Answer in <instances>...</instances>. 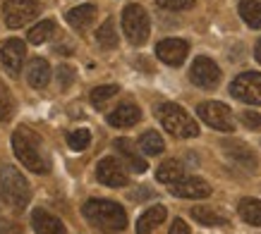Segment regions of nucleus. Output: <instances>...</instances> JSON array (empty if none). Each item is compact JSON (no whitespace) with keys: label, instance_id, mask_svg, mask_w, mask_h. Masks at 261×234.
I'll list each match as a JSON object with an SVG mask.
<instances>
[{"label":"nucleus","instance_id":"nucleus-1","mask_svg":"<svg viewBox=\"0 0 261 234\" xmlns=\"http://www.w3.org/2000/svg\"><path fill=\"white\" fill-rule=\"evenodd\" d=\"M12 151H15L17 160L27 170L36 172V174H48L50 172V163H48V156L43 151V143L32 129H27V127L15 129V134H12Z\"/></svg>","mask_w":261,"mask_h":234},{"label":"nucleus","instance_id":"nucleus-2","mask_svg":"<svg viewBox=\"0 0 261 234\" xmlns=\"http://www.w3.org/2000/svg\"><path fill=\"white\" fill-rule=\"evenodd\" d=\"M84 218L103 232H122L127 227V213L122 206L108 198H91L84 203Z\"/></svg>","mask_w":261,"mask_h":234},{"label":"nucleus","instance_id":"nucleus-3","mask_svg":"<svg viewBox=\"0 0 261 234\" xmlns=\"http://www.w3.org/2000/svg\"><path fill=\"white\" fill-rule=\"evenodd\" d=\"M156 115H159L161 125L166 127V132H170L177 139H194L199 134V125L194 122V117L175 103H161Z\"/></svg>","mask_w":261,"mask_h":234},{"label":"nucleus","instance_id":"nucleus-4","mask_svg":"<svg viewBox=\"0 0 261 234\" xmlns=\"http://www.w3.org/2000/svg\"><path fill=\"white\" fill-rule=\"evenodd\" d=\"M0 191L5 196V201L15 208H24L32 198V187H29L27 177L12 165L0 167Z\"/></svg>","mask_w":261,"mask_h":234},{"label":"nucleus","instance_id":"nucleus-5","mask_svg":"<svg viewBox=\"0 0 261 234\" xmlns=\"http://www.w3.org/2000/svg\"><path fill=\"white\" fill-rule=\"evenodd\" d=\"M122 32L132 46H144L149 41L151 22L142 5H127L122 10Z\"/></svg>","mask_w":261,"mask_h":234},{"label":"nucleus","instance_id":"nucleus-6","mask_svg":"<svg viewBox=\"0 0 261 234\" xmlns=\"http://www.w3.org/2000/svg\"><path fill=\"white\" fill-rule=\"evenodd\" d=\"M197 112L206 125L218 129V132H235V117H232V112H230V108L225 103H218V101L199 103Z\"/></svg>","mask_w":261,"mask_h":234},{"label":"nucleus","instance_id":"nucleus-7","mask_svg":"<svg viewBox=\"0 0 261 234\" xmlns=\"http://www.w3.org/2000/svg\"><path fill=\"white\" fill-rule=\"evenodd\" d=\"M41 5L36 0H5L3 3V17L10 29H19L27 22H32L39 15Z\"/></svg>","mask_w":261,"mask_h":234},{"label":"nucleus","instance_id":"nucleus-8","mask_svg":"<svg viewBox=\"0 0 261 234\" xmlns=\"http://www.w3.org/2000/svg\"><path fill=\"white\" fill-rule=\"evenodd\" d=\"M230 94L238 101L249 103V105H261V74L256 72H242L232 79Z\"/></svg>","mask_w":261,"mask_h":234},{"label":"nucleus","instance_id":"nucleus-9","mask_svg":"<svg viewBox=\"0 0 261 234\" xmlns=\"http://www.w3.org/2000/svg\"><path fill=\"white\" fill-rule=\"evenodd\" d=\"M190 81L199 89H206V91H211L218 86L221 81V67L211 60V57H206V55H199L197 60L192 63L190 67Z\"/></svg>","mask_w":261,"mask_h":234},{"label":"nucleus","instance_id":"nucleus-10","mask_svg":"<svg viewBox=\"0 0 261 234\" xmlns=\"http://www.w3.org/2000/svg\"><path fill=\"white\" fill-rule=\"evenodd\" d=\"M221 149L225 151V156H228L232 163H238L240 167H245V170H256L259 158H256V153L247 146L245 141H240V139H223L221 141Z\"/></svg>","mask_w":261,"mask_h":234},{"label":"nucleus","instance_id":"nucleus-11","mask_svg":"<svg viewBox=\"0 0 261 234\" xmlns=\"http://www.w3.org/2000/svg\"><path fill=\"white\" fill-rule=\"evenodd\" d=\"M24 57H27V46H24V41L8 39L3 46H0V63H3V67H5L8 74H12V77L19 74Z\"/></svg>","mask_w":261,"mask_h":234},{"label":"nucleus","instance_id":"nucleus-12","mask_svg":"<svg viewBox=\"0 0 261 234\" xmlns=\"http://www.w3.org/2000/svg\"><path fill=\"white\" fill-rule=\"evenodd\" d=\"M190 53V43L182 39H166L156 46V55L161 63L170 65V67H180L185 63V57Z\"/></svg>","mask_w":261,"mask_h":234},{"label":"nucleus","instance_id":"nucleus-13","mask_svg":"<svg viewBox=\"0 0 261 234\" xmlns=\"http://www.w3.org/2000/svg\"><path fill=\"white\" fill-rule=\"evenodd\" d=\"M96 177L106 187H125L127 182H129L125 167L115 158H103L101 163L96 165Z\"/></svg>","mask_w":261,"mask_h":234},{"label":"nucleus","instance_id":"nucleus-14","mask_svg":"<svg viewBox=\"0 0 261 234\" xmlns=\"http://www.w3.org/2000/svg\"><path fill=\"white\" fill-rule=\"evenodd\" d=\"M170 194L180 196V198H208L211 187H208V182L199 180V177H182L173 184Z\"/></svg>","mask_w":261,"mask_h":234},{"label":"nucleus","instance_id":"nucleus-15","mask_svg":"<svg viewBox=\"0 0 261 234\" xmlns=\"http://www.w3.org/2000/svg\"><path fill=\"white\" fill-rule=\"evenodd\" d=\"M139 120H142V110L135 103H122L108 115V125L118 127V129H127V127H135Z\"/></svg>","mask_w":261,"mask_h":234},{"label":"nucleus","instance_id":"nucleus-16","mask_svg":"<svg viewBox=\"0 0 261 234\" xmlns=\"http://www.w3.org/2000/svg\"><path fill=\"white\" fill-rule=\"evenodd\" d=\"M32 222H34L36 234H67L63 222H60L56 215H50L48 211H43V208H36V211L32 213Z\"/></svg>","mask_w":261,"mask_h":234},{"label":"nucleus","instance_id":"nucleus-17","mask_svg":"<svg viewBox=\"0 0 261 234\" xmlns=\"http://www.w3.org/2000/svg\"><path fill=\"white\" fill-rule=\"evenodd\" d=\"M113 146H115V151H118L120 156L127 160V165H129V170H132V172H137V174H144V172L149 170V167H146V160H144V158L137 153L135 143H132L129 139H118L115 143H113Z\"/></svg>","mask_w":261,"mask_h":234},{"label":"nucleus","instance_id":"nucleus-18","mask_svg":"<svg viewBox=\"0 0 261 234\" xmlns=\"http://www.w3.org/2000/svg\"><path fill=\"white\" fill-rule=\"evenodd\" d=\"M27 81L34 86V89H46L48 81H50V65L43 60V57H34L27 65Z\"/></svg>","mask_w":261,"mask_h":234},{"label":"nucleus","instance_id":"nucleus-19","mask_svg":"<svg viewBox=\"0 0 261 234\" xmlns=\"http://www.w3.org/2000/svg\"><path fill=\"white\" fill-rule=\"evenodd\" d=\"M166 215H168L166 206H153L149 211H144L142 218L137 220V234H151L163 220H166Z\"/></svg>","mask_w":261,"mask_h":234},{"label":"nucleus","instance_id":"nucleus-20","mask_svg":"<svg viewBox=\"0 0 261 234\" xmlns=\"http://www.w3.org/2000/svg\"><path fill=\"white\" fill-rule=\"evenodd\" d=\"M96 19V8L94 5H80V8H72L67 12V24H70L72 29H77V32H84L89 29Z\"/></svg>","mask_w":261,"mask_h":234},{"label":"nucleus","instance_id":"nucleus-21","mask_svg":"<svg viewBox=\"0 0 261 234\" xmlns=\"http://www.w3.org/2000/svg\"><path fill=\"white\" fill-rule=\"evenodd\" d=\"M185 177V167H182L180 160H166V163L159 165L156 170V180L163 182V184H175L177 180Z\"/></svg>","mask_w":261,"mask_h":234},{"label":"nucleus","instance_id":"nucleus-22","mask_svg":"<svg viewBox=\"0 0 261 234\" xmlns=\"http://www.w3.org/2000/svg\"><path fill=\"white\" fill-rule=\"evenodd\" d=\"M240 17L247 26L261 29V0H240Z\"/></svg>","mask_w":261,"mask_h":234},{"label":"nucleus","instance_id":"nucleus-23","mask_svg":"<svg viewBox=\"0 0 261 234\" xmlns=\"http://www.w3.org/2000/svg\"><path fill=\"white\" fill-rule=\"evenodd\" d=\"M192 218L197 220L199 225H206V227L228 225V218L221 215V213H216L214 208H208V206H197V208H192Z\"/></svg>","mask_w":261,"mask_h":234},{"label":"nucleus","instance_id":"nucleus-24","mask_svg":"<svg viewBox=\"0 0 261 234\" xmlns=\"http://www.w3.org/2000/svg\"><path fill=\"white\" fill-rule=\"evenodd\" d=\"M240 215L249 225L261 227V201H256V198H242L240 201Z\"/></svg>","mask_w":261,"mask_h":234},{"label":"nucleus","instance_id":"nucleus-25","mask_svg":"<svg viewBox=\"0 0 261 234\" xmlns=\"http://www.w3.org/2000/svg\"><path fill=\"white\" fill-rule=\"evenodd\" d=\"M96 41H98V46H101L103 50H113V48L118 46V34H115V22H113V19H106L103 26H98Z\"/></svg>","mask_w":261,"mask_h":234},{"label":"nucleus","instance_id":"nucleus-26","mask_svg":"<svg viewBox=\"0 0 261 234\" xmlns=\"http://www.w3.org/2000/svg\"><path fill=\"white\" fill-rule=\"evenodd\" d=\"M139 149H142L146 156H159V153H163L166 143H163L159 132H144L142 136H139Z\"/></svg>","mask_w":261,"mask_h":234},{"label":"nucleus","instance_id":"nucleus-27","mask_svg":"<svg viewBox=\"0 0 261 234\" xmlns=\"http://www.w3.org/2000/svg\"><path fill=\"white\" fill-rule=\"evenodd\" d=\"M53 34H56V22H53V19H43V22L36 24L32 32H29V43H34V46L46 43Z\"/></svg>","mask_w":261,"mask_h":234},{"label":"nucleus","instance_id":"nucleus-28","mask_svg":"<svg viewBox=\"0 0 261 234\" xmlns=\"http://www.w3.org/2000/svg\"><path fill=\"white\" fill-rule=\"evenodd\" d=\"M15 115V101L10 96L8 86L0 84V122H10Z\"/></svg>","mask_w":261,"mask_h":234},{"label":"nucleus","instance_id":"nucleus-29","mask_svg":"<svg viewBox=\"0 0 261 234\" xmlns=\"http://www.w3.org/2000/svg\"><path fill=\"white\" fill-rule=\"evenodd\" d=\"M115 94H118V86H115V84L96 86L94 91H91V103H94V108H103V105L111 101Z\"/></svg>","mask_w":261,"mask_h":234},{"label":"nucleus","instance_id":"nucleus-30","mask_svg":"<svg viewBox=\"0 0 261 234\" xmlns=\"http://www.w3.org/2000/svg\"><path fill=\"white\" fill-rule=\"evenodd\" d=\"M67 143L72 151H84L91 143V132L89 129H74L67 134Z\"/></svg>","mask_w":261,"mask_h":234},{"label":"nucleus","instance_id":"nucleus-31","mask_svg":"<svg viewBox=\"0 0 261 234\" xmlns=\"http://www.w3.org/2000/svg\"><path fill=\"white\" fill-rule=\"evenodd\" d=\"M240 120H242V125H245L247 129H252V132H259V129H261V112L245 110V112L240 115Z\"/></svg>","mask_w":261,"mask_h":234},{"label":"nucleus","instance_id":"nucleus-32","mask_svg":"<svg viewBox=\"0 0 261 234\" xmlns=\"http://www.w3.org/2000/svg\"><path fill=\"white\" fill-rule=\"evenodd\" d=\"M156 5L163 10H190L194 8V0H156Z\"/></svg>","mask_w":261,"mask_h":234},{"label":"nucleus","instance_id":"nucleus-33","mask_svg":"<svg viewBox=\"0 0 261 234\" xmlns=\"http://www.w3.org/2000/svg\"><path fill=\"white\" fill-rule=\"evenodd\" d=\"M58 81H60L63 89H67V86L74 81V67H70V65H58Z\"/></svg>","mask_w":261,"mask_h":234},{"label":"nucleus","instance_id":"nucleus-34","mask_svg":"<svg viewBox=\"0 0 261 234\" xmlns=\"http://www.w3.org/2000/svg\"><path fill=\"white\" fill-rule=\"evenodd\" d=\"M168 234H190V227L185 225V220H175Z\"/></svg>","mask_w":261,"mask_h":234},{"label":"nucleus","instance_id":"nucleus-35","mask_svg":"<svg viewBox=\"0 0 261 234\" xmlns=\"http://www.w3.org/2000/svg\"><path fill=\"white\" fill-rule=\"evenodd\" d=\"M254 53H256V60L261 63V39H259V43H256V50H254Z\"/></svg>","mask_w":261,"mask_h":234},{"label":"nucleus","instance_id":"nucleus-36","mask_svg":"<svg viewBox=\"0 0 261 234\" xmlns=\"http://www.w3.org/2000/svg\"><path fill=\"white\" fill-rule=\"evenodd\" d=\"M0 234H5V232H3V227H0Z\"/></svg>","mask_w":261,"mask_h":234}]
</instances>
